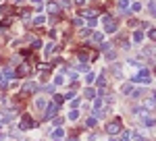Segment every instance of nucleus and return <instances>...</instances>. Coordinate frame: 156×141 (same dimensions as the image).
<instances>
[{
    "mask_svg": "<svg viewBox=\"0 0 156 141\" xmlns=\"http://www.w3.org/2000/svg\"><path fill=\"white\" fill-rule=\"evenodd\" d=\"M102 23H104V31H106V33H115L117 27H119L117 19H112L110 15H102Z\"/></svg>",
    "mask_w": 156,
    "mask_h": 141,
    "instance_id": "nucleus-1",
    "label": "nucleus"
},
{
    "mask_svg": "<svg viewBox=\"0 0 156 141\" xmlns=\"http://www.w3.org/2000/svg\"><path fill=\"white\" fill-rule=\"evenodd\" d=\"M133 83H150V70L148 68H140V73L133 77Z\"/></svg>",
    "mask_w": 156,
    "mask_h": 141,
    "instance_id": "nucleus-2",
    "label": "nucleus"
},
{
    "mask_svg": "<svg viewBox=\"0 0 156 141\" xmlns=\"http://www.w3.org/2000/svg\"><path fill=\"white\" fill-rule=\"evenodd\" d=\"M33 127H36V120H33L31 116H23L21 122H19V129H21V131H29V129H33Z\"/></svg>",
    "mask_w": 156,
    "mask_h": 141,
    "instance_id": "nucleus-3",
    "label": "nucleus"
},
{
    "mask_svg": "<svg viewBox=\"0 0 156 141\" xmlns=\"http://www.w3.org/2000/svg\"><path fill=\"white\" fill-rule=\"evenodd\" d=\"M119 131H121V120H119V118L106 125V133H108V135H117Z\"/></svg>",
    "mask_w": 156,
    "mask_h": 141,
    "instance_id": "nucleus-4",
    "label": "nucleus"
},
{
    "mask_svg": "<svg viewBox=\"0 0 156 141\" xmlns=\"http://www.w3.org/2000/svg\"><path fill=\"white\" fill-rule=\"evenodd\" d=\"M58 106H60V104H56V102L52 104V102H50V104H48V108H46V112H44V118H52V116H54L56 110H58Z\"/></svg>",
    "mask_w": 156,
    "mask_h": 141,
    "instance_id": "nucleus-5",
    "label": "nucleus"
},
{
    "mask_svg": "<svg viewBox=\"0 0 156 141\" xmlns=\"http://www.w3.org/2000/svg\"><path fill=\"white\" fill-rule=\"evenodd\" d=\"M36 89H38V85L33 83V81H27V83L23 85V93H33Z\"/></svg>",
    "mask_w": 156,
    "mask_h": 141,
    "instance_id": "nucleus-6",
    "label": "nucleus"
},
{
    "mask_svg": "<svg viewBox=\"0 0 156 141\" xmlns=\"http://www.w3.org/2000/svg\"><path fill=\"white\" fill-rule=\"evenodd\" d=\"M27 73H29V64H21L19 70H17V75H21V77H23V75H27Z\"/></svg>",
    "mask_w": 156,
    "mask_h": 141,
    "instance_id": "nucleus-7",
    "label": "nucleus"
},
{
    "mask_svg": "<svg viewBox=\"0 0 156 141\" xmlns=\"http://www.w3.org/2000/svg\"><path fill=\"white\" fill-rule=\"evenodd\" d=\"M92 40L96 42V44H102V40H104V35H102V33H92Z\"/></svg>",
    "mask_w": 156,
    "mask_h": 141,
    "instance_id": "nucleus-8",
    "label": "nucleus"
},
{
    "mask_svg": "<svg viewBox=\"0 0 156 141\" xmlns=\"http://www.w3.org/2000/svg\"><path fill=\"white\" fill-rule=\"evenodd\" d=\"M100 15V11L98 8H92V11H85V17H98Z\"/></svg>",
    "mask_w": 156,
    "mask_h": 141,
    "instance_id": "nucleus-9",
    "label": "nucleus"
},
{
    "mask_svg": "<svg viewBox=\"0 0 156 141\" xmlns=\"http://www.w3.org/2000/svg\"><path fill=\"white\" fill-rule=\"evenodd\" d=\"M123 93H127V95H129V93H133V87H131V83H125V85H123Z\"/></svg>",
    "mask_w": 156,
    "mask_h": 141,
    "instance_id": "nucleus-10",
    "label": "nucleus"
},
{
    "mask_svg": "<svg viewBox=\"0 0 156 141\" xmlns=\"http://www.w3.org/2000/svg\"><path fill=\"white\" fill-rule=\"evenodd\" d=\"M36 106H38L40 110H42V108H46V100H44V98H38V100H36Z\"/></svg>",
    "mask_w": 156,
    "mask_h": 141,
    "instance_id": "nucleus-11",
    "label": "nucleus"
},
{
    "mask_svg": "<svg viewBox=\"0 0 156 141\" xmlns=\"http://www.w3.org/2000/svg\"><path fill=\"white\" fill-rule=\"evenodd\" d=\"M48 11H50L52 15H56V13H58V4H54V2H52V4H48Z\"/></svg>",
    "mask_w": 156,
    "mask_h": 141,
    "instance_id": "nucleus-12",
    "label": "nucleus"
},
{
    "mask_svg": "<svg viewBox=\"0 0 156 141\" xmlns=\"http://www.w3.org/2000/svg\"><path fill=\"white\" fill-rule=\"evenodd\" d=\"M63 135H65V131H63V129H56L54 133H52V137H54V139H60Z\"/></svg>",
    "mask_w": 156,
    "mask_h": 141,
    "instance_id": "nucleus-13",
    "label": "nucleus"
},
{
    "mask_svg": "<svg viewBox=\"0 0 156 141\" xmlns=\"http://www.w3.org/2000/svg\"><path fill=\"white\" fill-rule=\"evenodd\" d=\"M142 38H144L142 31H135V33H133V42H142Z\"/></svg>",
    "mask_w": 156,
    "mask_h": 141,
    "instance_id": "nucleus-14",
    "label": "nucleus"
},
{
    "mask_svg": "<svg viewBox=\"0 0 156 141\" xmlns=\"http://www.w3.org/2000/svg\"><path fill=\"white\" fill-rule=\"evenodd\" d=\"M115 58H117V52L108 50V52H106V60H115Z\"/></svg>",
    "mask_w": 156,
    "mask_h": 141,
    "instance_id": "nucleus-15",
    "label": "nucleus"
},
{
    "mask_svg": "<svg viewBox=\"0 0 156 141\" xmlns=\"http://www.w3.org/2000/svg\"><path fill=\"white\" fill-rule=\"evenodd\" d=\"M77 116H79V114H77V110H75V108H73L71 112H69V120H75Z\"/></svg>",
    "mask_w": 156,
    "mask_h": 141,
    "instance_id": "nucleus-16",
    "label": "nucleus"
},
{
    "mask_svg": "<svg viewBox=\"0 0 156 141\" xmlns=\"http://www.w3.org/2000/svg\"><path fill=\"white\" fill-rule=\"evenodd\" d=\"M96 23H98V19H94V17H90V21H88V27L92 29V27H96Z\"/></svg>",
    "mask_w": 156,
    "mask_h": 141,
    "instance_id": "nucleus-17",
    "label": "nucleus"
},
{
    "mask_svg": "<svg viewBox=\"0 0 156 141\" xmlns=\"http://www.w3.org/2000/svg\"><path fill=\"white\" fill-rule=\"evenodd\" d=\"M146 52V56H156V48H148V50H144Z\"/></svg>",
    "mask_w": 156,
    "mask_h": 141,
    "instance_id": "nucleus-18",
    "label": "nucleus"
},
{
    "mask_svg": "<svg viewBox=\"0 0 156 141\" xmlns=\"http://www.w3.org/2000/svg\"><path fill=\"white\" fill-rule=\"evenodd\" d=\"M88 56H90L88 50H81V52H79V58H81V60H88Z\"/></svg>",
    "mask_w": 156,
    "mask_h": 141,
    "instance_id": "nucleus-19",
    "label": "nucleus"
},
{
    "mask_svg": "<svg viewBox=\"0 0 156 141\" xmlns=\"http://www.w3.org/2000/svg\"><path fill=\"white\" fill-rule=\"evenodd\" d=\"M94 95H96V93H94V89H85V98H88V100H92Z\"/></svg>",
    "mask_w": 156,
    "mask_h": 141,
    "instance_id": "nucleus-20",
    "label": "nucleus"
},
{
    "mask_svg": "<svg viewBox=\"0 0 156 141\" xmlns=\"http://www.w3.org/2000/svg\"><path fill=\"white\" fill-rule=\"evenodd\" d=\"M85 125H88V127H96V118H88V120H85Z\"/></svg>",
    "mask_w": 156,
    "mask_h": 141,
    "instance_id": "nucleus-21",
    "label": "nucleus"
},
{
    "mask_svg": "<svg viewBox=\"0 0 156 141\" xmlns=\"http://www.w3.org/2000/svg\"><path fill=\"white\" fill-rule=\"evenodd\" d=\"M148 38L156 42V29H150V31H148Z\"/></svg>",
    "mask_w": 156,
    "mask_h": 141,
    "instance_id": "nucleus-22",
    "label": "nucleus"
},
{
    "mask_svg": "<svg viewBox=\"0 0 156 141\" xmlns=\"http://www.w3.org/2000/svg\"><path fill=\"white\" fill-rule=\"evenodd\" d=\"M52 52H54V44H48L46 46V54H52Z\"/></svg>",
    "mask_w": 156,
    "mask_h": 141,
    "instance_id": "nucleus-23",
    "label": "nucleus"
},
{
    "mask_svg": "<svg viewBox=\"0 0 156 141\" xmlns=\"http://www.w3.org/2000/svg\"><path fill=\"white\" fill-rule=\"evenodd\" d=\"M2 13L4 15H11L13 13V6H2Z\"/></svg>",
    "mask_w": 156,
    "mask_h": 141,
    "instance_id": "nucleus-24",
    "label": "nucleus"
},
{
    "mask_svg": "<svg viewBox=\"0 0 156 141\" xmlns=\"http://www.w3.org/2000/svg\"><path fill=\"white\" fill-rule=\"evenodd\" d=\"M77 70H81V73H88L90 68H88V64H79V66H77Z\"/></svg>",
    "mask_w": 156,
    "mask_h": 141,
    "instance_id": "nucleus-25",
    "label": "nucleus"
},
{
    "mask_svg": "<svg viewBox=\"0 0 156 141\" xmlns=\"http://www.w3.org/2000/svg\"><path fill=\"white\" fill-rule=\"evenodd\" d=\"M33 23H36V25H42V23H44V17H36V19H33Z\"/></svg>",
    "mask_w": 156,
    "mask_h": 141,
    "instance_id": "nucleus-26",
    "label": "nucleus"
},
{
    "mask_svg": "<svg viewBox=\"0 0 156 141\" xmlns=\"http://www.w3.org/2000/svg\"><path fill=\"white\" fill-rule=\"evenodd\" d=\"M90 35H92L90 29H83V31H81V38H90Z\"/></svg>",
    "mask_w": 156,
    "mask_h": 141,
    "instance_id": "nucleus-27",
    "label": "nucleus"
},
{
    "mask_svg": "<svg viewBox=\"0 0 156 141\" xmlns=\"http://www.w3.org/2000/svg\"><path fill=\"white\" fill-rule=\"evenodd\" d=\"M54 102H56V104H63L65 98H63V95H54Z\"/></svg>",
    "mask_w": 156,
    "mask_h": 141,
    "instance_id": "nucleus-28",
    "label": "nucleus"
},
{
    "mask_svg": "<svg viewBox=\"0 0 156 141\" xmlns=\"http://www.w3.org/2000/svg\"><path fill=\"white\" fill-rule=\"evenodd\" d=\"M106 85V81H104V77H98V87H104Z\"/></svg>",
    "mask_w": 156,
    "mask_h": 141,
    "instance_id": "nucleus-29",
    "label": "nucleus"
},
{
    "mask_svg": "<svg viewBox=\"0 0 156 141\" xmlns=\"http://www.w3.org/2000/svg\"><path fill=\"white\" fill-rule=\"evenodd\" d=\"M129 2H131V0H119V6H123V8H125Z\"/></svg>",
    "mask_w": 156,
    "mask_h": 141,
    "instance_id": "nucleus-30",
    "label": "nucleus"
},
{
    "mask_svg": "<svg viewBox=\"0 0 156 141\" xmlns=\"http://www.w3.org/2000/svg\"><path fill=\"white\" fill-rule=\"evenodd\" d=\"M119 141H129V133H123V135L119 137Z\"/></svg>",
    "mask_w": 156,
    "mask_h": 141,
    "instance_id": "nucleus-31",
    "label": "nucleus"
},
{
    "mask_svg": "<svg viewBox=\"0 0 156 141\" xmlns=\"http://www.w3.org/2000/svg\"><path fill=\"white\" fill-rule=\"evenodd\" d=\"M131 8H133V11L137 13V11H140V8H142V4H140V2H133V6H131Z\"/></svg>",
    "mask_w": 156,
    "mask_h": 141,
    "instance_id": "nucleus-32",
    "label": "nucleus"
},
{
    "mask_svg": "<svg viewBox=\"0 0 156 141\" xmlns=\"http://www.w3.org/2000/svg\"><path fill=\"white\" fill-rule=\"evenodd\" d=\"M60 83H63V77H60V75L54 77V85H60Z\"/></svg>",
    "mask_w": 156,
    "mask_h": 141,
    "instance_id": "nucleus-33",
    "label": "nucleus"
},
{
    "mask_svg": "<svg viewBox=\"0 0 156 141\" xmlns=\"http://www.w3.org/2000/svg\"><path fill=\"white\" fill-rule=\"evenodd\" d=\"M33 48H42V42L40 40H33Z\"/></svg>",
    "mask_w": 156,
    "mask_h": 141,
    "instance_id": "nucleus-34",
    "label": "nucleus"
},
{
    "mask_svg": "<svg viewBox=\"0 0 156 141\" xmlns=\"http://www.w3.org/2000/svg\"><path fill=\"white\" fill-rule=\"evenodd\" d=\"M21 17H29V8H23V11H21Z\"/></svg>",
    "mask_w": 156,
    "mask_h": 141,
    "instance_id": "nucleus-35",
    "label": "nucleus"
},
{
    "mask_svg": "<svg viewBox=\"0 0 156 141\" xmlns=\"http://www.w3.org/2000/svg\"><path fill=\"white\" fill-rule=\"evenodd\" d=\"M31 2L36 4V6H42V0H31Z\"/></svg>",
    "mask_w": 156,
    "mask_h": 141,
    "instance_id": "nucleus-36",
    "label": "nucleus"
},
{
    "mask_svg": "<svg viewBox=\"0 0 156 141\" xmlns=\"http://www.w3.org/2000/svg\"><path fill=\"white\" fill-rule=\"evenodd\" d=\"M69 2H71V0H60V4H63V6H67Z\"/></svg>",
    "mask_w": 156,
    "mask_h": 141,
    "instance_id": "nucleus-37",
    "label": "nucleus"
},
{
    "mask_svg": "<svg viewBox=\"0 0 156 141\" xmlns=\"http://www.w3.org/2000/svg\"><path fill=\"white\" fill-rule=\"evenodd\" d=\"M152 15H154V19H156V8H154V11H152Z\"/></svg>",
    "mask_w": 156,
    "mask_h": 141,
    "instance_id": "nucleus-38",
    "label": "nucleus"
},
{
    "mask_svg": "<svg viewBox=\"0 0 156 141\" xmlns=\"http://www.w3.org/2000/svg\"><path fill=\"white\" fill-rule=\"evenodd\" d=\"M79 2H83V0H79Z\"/></svg>",
    "mask_w": 156,
    "mask_h": 141,
    "instance_id": "nucleus-39",
    "label": "nucleus"
},
{
    "mask_svg": "<svg viewBox=\"0 0 156 141\" xmlns=\"http://www.w3.org/2000/svg\"><path fill=\"white\" fill-rule=\"evenodd\" d=\"M154 70H156V68H154Z\"/></svg>",
    "mask_w": 156,
    "mask_h": 141,
    "instance_id": "nucleus-40",
    "label": "nucleus"
}]
</instances>
